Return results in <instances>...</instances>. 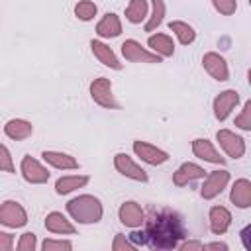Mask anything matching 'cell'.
I'll list each match as a JSON object with an SVG mask.
<instances>
[{"instance_id": "obj_1", "label": "cell", "mask_w": 251, "mask_h": 251, "mask_svg": "<svg viewBox=\"0 0 251 251\" xmlns=\"http://www.w3.org/2000/svg\"><path fill=\"white\" fill-rule=\"evenodd\" d=\"M147 245L153 249H176L186 237L182 218L173 210H153L145 220Z\"/></svg>"}, {"instance_id": "obj_2", "label": "cell", "mask_w": 251, "mask_h": 251, "mask_svg": "<svg viewBox=\"0 0 251 251\" xmlns=\"http://www.w3.org/2000/svg\"><path fill=\"white\" fill-rule=\"evenodd\" d=\"M67 214L80 226H92L102 220L104 206L94 194H78L67 202Z\"/></svg>"}, {"instance_id": "obj_3", "label": "cell", "mask_w": 251, "mask_h": 251, "mask_svg": "<svg viewBox=\"0 0 251 251\" xmlns=\"http://www.w3.org/2000/svg\"><path fill=\"white\" fill-rule=\"evenodd\" d=\"M88 92H90V98L94 100V104H98L100 108H106V110H118L120 108V104L114 98L110 78H106V76L94 78L88 86Z\"/></svg>"}, {"instance_id": "obj_4", "label": "cell", "mask_w": 251, "mask_h": 251, "mask_svg": "<svg viewBox=\"0 0 251 251\" xmlns=\"http://www.w3.org/2000/svg\"><path fill=\"white\" fill-rule=\"evenodd\" d=\"M227 184H229V171H226V169L210 171L204 176V182L200 186V196L204 200H214L227 188Z\"/></svg>"}, {"instance_id": "obj_5", "label": "cell", "mask_w": 251, "mask_h": 251, "mask_svg": "<svg viewBox=\"0 0 251 251\" xmlns=\"http://www.w3.org/2000/svg\"><path fill=\"white\" fill-rule=\"evenodd\" d=\"M0 224L10 229H20L27 224L25 208L16 200H4L0 206Z\"/></svg>"}, {"instance_id": "obj_6", "label": "cell", "mask_w": 251, "mask_h": 251, "mask_svg": "<svg viewBox=\"0 0 251 251\" xmlns=\"http://www.w3.org/2000/svg\"><path fill=\"white\" fill-rule=\"evenodd\" d=\"M122 55L126 61L129 63H161L163 57H159L157 53H153L149 47H143L137 39H126L122 43Z\"/></svg>"}, {"instance_id": "obj_7", "label": "cell", "mask_w": 251, "mask_h": 251, "mask_svg": "<svg viewBox=\"0 0 251 251\" xmlns=\"http://www.w3.org/2000/svg\"><path fill=\"white\" fill-rule=\"evenodd\" d=\"M131 149L135 153L137 159H141L143 163L151 165V167H159V165H165L169 161V153L149 141H141V139H135L131 143Z\"/></svg>"}, {"instance_id": "obj_8", "label": "cell", "mask_w": 251, "mask_h": 251, "mask_svg": "<svg viewBox=\"0 0 251 251\" xmlns=\"http://www.w3.org/2000/svg\"><path fill=\"white\" fill-rule=\"evenodd\" d=\"M216 141L229 159H241L245 155V139L231 129H218Z\"/></svg>"}, {"instance_id": "obj_9", "label": "cell", "mask_w": 251, "mask_h": 251, "mask_svg": "<svg viewBox=\"0 0 251 251\" xmlns=\"http://www.w3.org/2000/svg\"><path fill=\"white\" fill-rule=\"evenodd\" d=\"M20 173H22V178L29 184H45L51 176L49 169L43 167L41 161H37L35 157L31 155H25L20 163Z\"/></svg>"}, {"instance_id": "obj_10", "label": "cell", "mask_w": 251, "mask_h": 251, "mask_svg": "<svg viewBox=\"0 0 251 251\" xmlns=\"http://www.w3.org/2000/svg\"><path fill=\"white\" fill-rule=\"evenodd\" d=\"M114 169L129 180H135V182H147L149 180V175L145 173V169L141 165H137L127 153H116L114 155Z\"/></svg>"}, {"instance_id": "obj_11", "label": "cell", "mask_w": 251, "mask_h": 251, "mask_svg": "<svg viewBox=\"0 0 251 251\" xmlns=\"http://www.w3.org/2000/svg\"><path fill=\"white\" fill-rule=\"evenodd\" d=\"M237 104H239V92H237V90H233V88L222 90V92L214 98V102H212L214 118H216L218 122H226V120L231 116V112L237 108Z\"/></svg>"}, {"instance_id": "obj_12", "label": "cell", "mask_w": 251, "mask_h": 251, "mask_svg": "<svg viewBox=\"0 0 251 251\" xmlns=\"http://www.w3.org/2000/svg\"><path fill=\"white\" fill-rule=\"evenodd\" d=\"M202 67L204 71L218 82H226L229 80V67L224 55L216 53V51H208L202 55Z\"/></svg>"}, {"instance_id": "obj_13", "label": "cell", "mask_w": 251, "mask_h": 251, "mask_svg": "<svg viewBox=\"0 0 251 251\" xmlns=\"http://www.w3.org/2000/svg\"><path fill=\"white\" fill-rule=\"evenodd\" d=\"M118 218H120V222H122L126 227H129V229L141 227V226L145 224V220H147V216H145L141 204L135 202V200H126V202H122L120 208H118Z\"/></svg>"}, {"instance_id": "obj_14", "label": "cell", "mask_w": 251, "mask_h": 251, "mask_svg": "<svg viewBox=\"0 0 251 251\" xmlns=\"http://www.w3.org/2000/svg\"><path fill=\"white\" fill-rule=\"evenodd\" d=\"M192 153L194 157H198L204 163H212V165H226V157L216 149V145L206 139V137H196L192 141Z\"/></svg>"}, {"instance_id": "obj_15", "label": "cell", "mask_w": 251, "mask_h": 251, "mask_svg": "<svg viewBox=\"0 0 251 251\" xmlns=\"http://www.w3.org/2000/svg\"><path fill=\"white\" fill-rule=\"evenodd\" d=\"M206 175L208 173L204 171V167H200V165H196L192 161H186V163H182L173 173V184L178 186V188H182V186H186V184H190V182H194L198 178H204Z\"/></svg>"}, {"instance_id": "obj_16", "label": "cell", "mask_w": 251, "mask_h": 251, "mask_svg": "<svg viewBox=\"0 0 251 251\" xmlns=\"http://www.w3.org/2000/svg\"><path fill=\"white\" fill-rule=\"evenodd\" d=\"M43 226H45V229L49 233H55V235H75L76 233V227L73 224V218L69 220L63 212H49L45 216Z\"/></svg>"}, {"instance_id": "obj_17", "label": "cell", "mask_w": 251, "mask_h": 251, "mask_svg": "<svg viewBox=\"0 0 251 251\" xmlns=\"http://www.w3.org/2000/svg\"><path fill=\"white\" fill-rule=\"evenodd\" d=\"M90 51H92L94 59H98V63H102L104 67H108V69H112V71H122L124 65L120 63L118 55L114 53V49H112L108 43H104V41H100V39H92V41H90Z\"/></svg>"}, {"instance_id": "obj_18", "label": "cell", "mask_w": 251, "mask_h": 251, "mask_svg": "<svg viewBox=\"0 0 251 251\" xmlns=\"http://www.w3.org/2000/svg\"><path fill=\"white\" fill-rule=\"evenodd\" d=\"M41 159L51 165L53 169H59V171H76L80 165L78 161L71 155V153H65V151H55V149H45L41 153Z\"/></svg>"}, {"instance_id": "obj_19", "label": "cell", "mask_w": 251, "mask_h": 251, "mask_svg": "<svg viewBox=\"0 0 251 251\" xmlns=\"http://www.w3.org/2000/svg\"><path fill=\"white\" fill-rule=\"evenodd\" d=\"M229 202L239 210L251 208V180L249 178L233 180V184L229 188Z\"/></svg>"}, {"instance_id": "obj_20", "label": "cell", "mask_w": 251, "mask_h": 251, "mask_svg": "<svg viewBox=\"0 0 251 251\" xmlns=\"http://www.w3.org/2000/svg\"><path fill=\"white\" fill-rule=\"evenodd\" d=\"M208 224L214 235H224L231 226V212L226 206H212L208 212Z\"/></svg>"}, {"instance_id": "obj_21", "label": "cell", "mask_w": 251, "mask_h": 251, "mask_svg": "<svg viewBox=\"0 0 251 251\" xmlns=\"http://www.w3.org/2000/svg\"><path fill=\"white\" fill-rule=\"evenodd\" d=\"M4 135L12 141H24L33 135V124L24 118H12L4 124Z\"/></svg>"}, {"instance_id": "obj_22", "label": "cell", "mask_w": 251, "mask_h": 251, "mask_svg": "<svg viewBox=\"0 0 251 251\" xmlns=\"http://www.w3.org/2000/svg\"><path fill=\"white\" fill-rule=\"evenodd\" d=\"M96 33L102 39H114V37H118L122 33V20H120V16L114 14V12L104 14L98 20V24H96Z\"/></svg>"}, {"instance_id": "obj_23", "label": "cell", "mask_w": 251, "mask_h": 251, "mask_svg": "<svg viewBox=\"0 0 251 251\" xmlns=\"http://www.w3.org/2000/svg\"><path fill=\"white\" fill-rule=\"evenodd\" d=\"M147 47L163 59H169L175 55V41L169 33H151L147 37Z\"/></svg>"}, {"instance_id": "obj_24", "label": "cell", "mask_w": 251, "mask_h": 251, "mask_svg": "<svg viewBox=\"0 0 251 251\" xmlns=\"http://www.w3.org/2000/svg\"><path fill=\"white\" fill-rule=\"evenodd\" d=\"M90 180L88 175H65V176H59L55 180V192L59 196H65V194H71L82 186H86Z\"/></svg>"}, {"instance_id": "obj_25", "label": "cell", "mask_w": 251, "mask_h": 251, "mask_svg": "<svg viewBox=\"0 0 251 251\" xmlns=\"http://www.w3.org/2000/svg\"><path fill=\"white\" fill-rule=\"evenodd\" d=\"M169 29L173 31V35L178 39L180 45H190L196 41V29L182 20H171L169 22Z\"/></svg>"}, {"instance_id": "obj_26", "label": "cell", "mask_w": 251, "mask_h": 251, "mask_svg": "<svg viewBox=\"0 0 251 251\" xmlns=\"http://www.w3.org/2000/svg\"><path fill=\"white\" fill-rule=\"evenodd\" d=\"M149 18V2L147 0H129L127 8H126V20L133 25L147 22Z\"/></svg>"}, {"instance_id": "obj_27", "label": "cell", "mask_w": 251, "mask_h": 251, "mask_svg": "<svg viewBox=\"0 0 251 251\" xmlns=\"http://www.w3.org/2000/svg\"><path fill=\"white\" fill-rule=\"evenodd\" d=\"M165 12H167L165 0H151V12H149V18H147V22H145V25H143L147 33L155 31V29L163 24V20H165Z\"/></svg>"}, {"instance_id": "obj_28", "label": "cell", "mask_w": 251, "mask_h": 251, "mask_svg": "<svg viewBox=\"0 0 251 251\" xmlns=\"http://www.w3.org/2000/svg\"><path fill=\"white\" fill-rule=\"evenodd\" d=\"M96 14H98V6L92 0H78L75 4V16L80 22H90L96 18Z\"/></svg>"}, {"instance_id": "obj_29", "label": "cell", "mask_w": 251, "mask_h": 251, "mask_svg": "<svg viewBox=\"0 0 251 251\" xmlns=\"http://www.w3.org/2000/svg\"><path fill=\"white\" fill-rule=\"evenodd\" d=\"M235 127L243 129V131H251V98L243 104V110L235 116Z\"/></svg>"}, {"instance_id": "obj_30", "label": "cell", "mask_w": 251, "mask_h": 251, "mask_svg": "<svg viewBox=\"0 0 251 251\" xmlns=\"http://www.w3.org/2000/svg\"><path fill=\"white\" fill-rule=\"evenodd\" d=\"M16 249L18 251H35L37 249V237L33 231H25L20 235L18 243H16Z\"/></svg>"}, {"instance_id": "obj_31", "label": "cell", "mask_w": 251, "mask_h": 251, "mask_svg": "<svg viewBox=\"0 0 251 251\" xmlns=\"http://www.w3.org/2000/svg\"><path fill=\"white\" fill-rule=\"evenodd\" d=\"M41 249L43 251H71L73 249V241L69 239H45L41 243Z\"/></svg>"}, {"instance_id": "obj_32", "label": "cell", "mask_w": 251, "mask_h": 251, "mask_svg": "<svg viewBox=\"0 0 251 251\" xmlns=\"http://www.w3.org/2000/svg\"><path fill=\"white\" fill-rule=\"evenodd\" d=\"M212 6L220 16H233L237 10V0H212Z\"/></svg>"}, {"instance_id": "obj_33", "label": "cell", "mask_w": 251, "mask_h": 251, "mask_svg": "<svg viewBox=\"0 0 251 251\" xmlns=\"http://www.w3.org/2000/svg\"><path fill=\"white\" fill-rule=\"evenodd\" d=\"M112 249L114 251H135L137 245L129 237H126L124 233H116L114 235V241H112Z\"/></svg>"}, {"instance_id": "obj_34", "label": "cell", "mask_w": 251, "mask_h": 251, "mask_svg": "<svg viewBox=\"0 0 251 251\" xmlns=\"http://www.w3.org/2000/svg\"><path fill=\"white\" fill-rule=\"evenodd\" d=\"M0 171L4 173H16L14 161H12V153L6 145H0Z\"/></svg>"}, {"instance_id": "obj_35", "label": "cell", "mask_w": 251, "mask_h": 251, "mask_svg": "<svg viewBox=\"0 0 251 251\" xmlns=\"http://www.w3.org/2000/svg\"><path fill=\"white\" fill-rule=\"evenodd\" d=\"M14 245V235L8 231H0V251H12Z\"/></svg>"}, {"instance_id": "obj_36", "label": "cell", "mask_w": 251, "mask_h": 251, "mask_svg": "<svg viewBox=\"0 0 251 251\" xmlns=\"http://www.w3.org/2000/svg\"><path fill=\"white\" fill-rule=\"evenodd\" d=\"M178 249H182V251H200V249H204V243L194 241V239H186V241H180Z\"/></svg>"}, {"instance_id": "obj_37", "label": "cell", "mask_w": 251, "mask_h": 251, "mask_svg": "<svg viewBox=\"0 0 251 251\" xmlns=\"http://www.w3.org/2000/svg\"><path fill=\"white\" fill-rule=\"evenodd\" d=\"M239 237H241V245H243L247 251H251V224H247V226L239 231Z\"/></svg>"}, {"instance_id": "obj_38", "label": "cell", "mask_w": 251, "mask_h": 251, "mask_svg": "<svg viewBox=\"0 0 251 251\" xmlns=\"http://www.w3.org/2000/svg\"><path fill=\"white\" fill-rule=\"evenodd\" d=\"M129 239L139 247V245H147V235H145V229H141L139 231V227L137 229H133V233L129 235Z\"/></svg>"}, {"instance_id": "obj_39", "label": "cell", "mask_w": 251, "mask_h": 251, "mask_svg": "<svg viewBox=\"0 0 251 251\" xmlns=\"http://www.w3.org/2000/svg\"><path fill=\"white\" fill-rule=\"evenodd\" d=\"M204 249H222V251H227V243H224V241H214V243H204Z\"/></svg>"}, {"instance_id": "obj_40", "label": "cell", "mask_w": 251, "mask_h": 251, "mask_svg": "<svg viewBox=\"0 0 251 251\" xmlns=\"http://www.w3.org/2000/svg\"><path fill=\"white\" fill-rule=\"evenodd\" d=\"M247 82H249V86H251V69L247 71Z\"/></svg>"}, {"instance_id": "obj_41", "label": "cell", "mask_w": 251, "mask_h": 251, "mask_svg": "<svg viewBox=\"0 0 251 251\" xmlns=\"http://www.w3.org/2000/svg\"><path fill=\"white\" fill-rule=\"evenodd\" d=\"M249 6H251V0H249Z\"/></svg>"}]
</instances>
